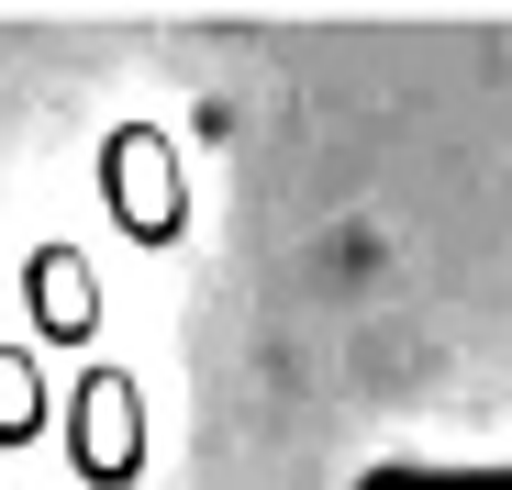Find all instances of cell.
Masks as SVG:
<instances>
[{
    "mask_svg": "<svg viewBox=\"0 0 512 490\" xmlns=\"http://www.w3.org/2000/svg\"><path fill=\"white\" fill-rule=\"evenodd\" d=\"M357 490H512V468H435V457H390Z\"/></svg>",
    "mask_w": 512,
    "mask_h": 490,
    "instance_id": "obj_1",
    "label": "cell"
}]
</instances>
